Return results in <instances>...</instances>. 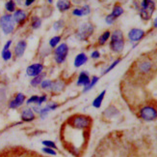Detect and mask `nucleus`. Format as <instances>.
I'll return each mask as SVG.
<instances>
[{
	"mask_svg": "<svg viewBox=\"0 0 157 157\" xmlns=\"http://www.w3.org/2000/svg\"><path fill=\"white\" fill-rule=\"evenodd\" d=\"M111 40H110V49L116 52V53H120L124 51V33L120 29H116L113 31L111 34Z\"/></svg>",
	"mask_w": 157,
	"mask_h": 157,
	"instance_id": "nucleus-1",
	"label": "nucleus"
},
{
	"mask_svg": "<svg viewBox=\"0 0 157 157\" xmlns=\"http://www.w3.org/2000/svg\"><path fill=\"white\" fill-rule=\"evenodd\" d=\"M44 66L42 63H33L26 68V75L28 77H36L44 72Z\"/></svg>",
	"mask_w": 157,
	"mask_h": 157,
	"instance_id": "nucleus-9",
	"label": "nucleus"
},
{
	"mask_svg": "<svg viewBox=\"0 0 157 157\" xmlns=\"http://www.w3.org/2000/svg\"><path fill=\"white\" fill-rule=\"evenodd\" d=\"M115 20H116V19L111 15H108L106 18H105V22H106V23L107 24H109V25H111V24H113L114 23H115Z\"/></svg>",
	"mask_w": 157,
	"mask_h": 157,
	"instance_id": "nucleus-39",
	"label": "nucleus"
},
{
	"mask_svg": "<svg viewBox=\"0 0 157 157\" xmlns=\"http://www.w3.org/2000/svg\"><path fill=\"white\" fill-rule=\"evenodd\" d=\"M12 43H13V41H12V40L7 41V43L4 45V48H3V50H2V51H8V50H10V47H11Z\"/></svg>",
	"mask_w": 157,
	"mask_h": 157,
	"instance_id": "nucleus-43",
	"label": "nucleus"
},
{
	"mask_svg": "<svg viewBox=\"0 0 157 157\" xmlns=\"http://www.w3.org/2000/svg\"><path fill=\"white\" fill-rule=\"evenodd\" d=\"M20 118L25 122H30V121H33L36 118V115H35L34 111L32 110V108H25L21 111V114H20Z\"/></svg>",
	"mask_w": 157,
	"mask_h": 157,
	"instance_id": "nucleus-13",
	"label": "nucleus"
},
{
	"mask_svg": "<svg viewBox=\"0 0 157 157\" xmlns=\"http://www.w3.org/2000/svg\"><path fill=\"white\" fill-rule=\"evenodd\" d=\"M26 48H27V43L25 40H20L17 43L16 47H15V50H13V52H15V56L17 57H21L25 51H26Z\"/></svg>",
	"mask_w": 157,
	"mask_h": 157,
	"instance_id": "nucleus-15",
	"label": "nucleus"
},
{
	"mask_svg": "<svg viewBox=\"0 0 157 157\" xmlns=\"http://www.w3.org/2000/svg\"><path fill=\"white\" fill-rule=\"evenodd\" d=\"M42 151H43V152H44V153H45V154H48V155H53V156L57 155V152L55 151V149L50 148V147H43Z\"/></svg>",
	"mask_w": 157,
	"mask_h": 157,
	"instance_id": "nucleus-35",
	"label": "nucleus"
},
{
	"mask_svg": "<svg viewBox=\"0 0 157 157\" xmlns=\"http://www.w3.org/2000/svg\"><path fill=\"white\" fill-rule=\"evenodd\" d=\"M98 81H99V77H98V76H94V77L91 79V81L89 83V85L83 87V90H82V92H83V93H86V92H88V91L92 90L93 88L95 86V85H97V84L98 83Z\"/></svg>",
	"mask_w": 157,
	"mask_h": 157,
	"instance_id": "nucleus-21",
	"label": "nucleus"
},
{
	"mask_svg": "<svg viewBox=\"0 0 157 157\" xmlns=\"http://www.w3.org/2000/svg\"><path fill=\"white\" fill-rule=\"evenodd\" d=\"M25 100H26V96H25V95L23 93H21V92H19V93H17L16 95L15 98L12 99L9 102L8 107L10 109H12V110H15V109H17L19 107H21L23 105V103L25 102Z\"/></svg>",
	"mask_w": 157,
	"mask_h": 157,
	"instance_id": "nucleus-10",
	"label": "nucleus"
},
{
	"mask_svg": "<svg viewBox=\"0 0 157 157\" xmlns=\"http://www.w3.org/2000/svg\"><path fill=\"white\" fill-rule=\"evenodd\" d=\"M27 13L21 9H17L13 12V20H15V23H17V24H23V23L27 19Z\"/></svg>",
	"mask_w": 157,
	"mask_h": 157,
	"instance_id": "nucleus-12",
	"label": "nucleus"
},
{
	"mask_svg": "<svg viewBox=\"0 0 157 157\" xmlns=\"http://www.w3.org/2000/svg\"><path fill=\"white\" fill-rule=\"evenodd\" d=\"M47 2H48V3H50V4H51V3L53 2V0H47Z\"/></svg>",
	"mask_w": 157,
	"mask_h": 157,
	"instance_id": "nucleus-46",
	"label": "nucleus"
},
{
	"mask_svg": "<svg viewBox=\"0 0 157 157\" xmlns=\"http://www.w3.org/2000/svg\"><path fill=\"white\" fill-rule=\"evenodd\" d=\"M153 27H154V28H156V27H157V17H156V19H154V23H153Z\"/></svg>",
	"mask_w": 157,
	"mask_h": 157,
	"instance_id": "nucleus-45",
	"label": "nucleus"
},
{
	"mask_svg": "<svg viewBox=\"0 0 157 157\" xmlns=\"http://www.w3.org/2000/svg\"><path fill=\"white\" fill-rule=\"evenodd\" d=\"M53 54H54V60H55V62L57 64L64 63L67 57V54H69V46L66 43L60 44L55 48Z\"/></svg>",
	"mask_w": 157,
	"mask_h": 157,
	"instance_id": "nucleus-6",
	"label": "nucleus"
},
{
	"mask_svg": "<svg viewBox=\"0 0 157 157\" xmlns=\"http://www.w3.org/2000/svg\"><path fill=\"white\" fill-rule=\"evenodd\" d=\"M124 13V10L122 9V7L121 6V5H119V4H116L115 6H114V8H113V10H112V13H111V15L117 19L119 17H121L122 14Z\"/></svg>",
	"mask_w": 157,
	"mask_h": 157,
	"instance_id": "nucleus-23",
	"label": "nucleus"
},
{
	"mask_svg": "<svg viewBox=\"0 0 157 157\" xmlns=\"http://www.w3.org/2000/svg\"><path fill=\"white\" fill-rule=\"evenodd\" d=\"M94 31V27L91 23H82L75 32V37L79 41H87L90 38Z\"/></svg>",
	"mask_w": 157,
	"mask_h": 157,
	"instance_id": "nucleus-4",
	"label": "nucleus"
},
{
	"mask_svg": "<svg viewBox=\"0 0 157 157\" xmlns=\"http://www.w3.org/2000/svg\"><path fill=\"white\" fill-rule=\"evenodd\" d=\"M121 58H118V59H116L115 61H114V62L110 65V66H109V67H107L106 68V69L103 71V72H102V75H106V74H108L109 72H111L113 69H114V68L116 67V66H117L120 62H121Z\"/></svg>",
	"mask_w": 157,
	"mask_h": 157,
	"instance_id": "nucleus-29",
	"label": "nucleus"
},
{
	"mask_svg": "<svg viewBox=\"0 0 157 157\" xmlns=\"http://www.w3.org/2000/svg\"><path fill=\"white\" fill-rule=\"evenodd\" d=\"M66 87V84L62 80H56V81H53V85L50 91L52 93H60L62 92Z\"/></svg>",
	"mask_w": 157,
	"mask_h": 157,
	"instance_id": "nucleus-17",
	"label": "nucleus"
},
{
	"mask_svg": "<svg viewBox=\"0 0 157 157\" xmlns=\"http://www.w3.org/2000/svg\"><path fill=\"white\" fill-rule=\"evenodd\" d=\"M64 25H65L64 19H59V20H57V22L54 23V24H53V29L55 30V31H59V30H61V29L63 28Z\"/></svg>",
	"mask_w": 157,
	"mask_h": 157,
	"instance_id": "nucleus-32",
	"label": "nucleus"
},
{
	"mask_svg": "<svg viewBox=\"0 0 157 157\" xmlns=\"http://www.w3.org/2000/svg\"><path fill=\"white\" fill-rule=\"evenodd\" d=\"M42 144L44 147H50V148H53V149H57V146H56V144L53 141L45 140V141H43L42 142Z\"/></svg>",
	"mask_w": 157,
	"mask_h": 157,
	"instance_id": "nucleus-33",
	"label": "nucleus"
},
{
	"mask_svg": "<svg viewBox=\"0 0 157 157\" xmlns=\"http://www.w3.org/2000/svg\"><path fill=\"white\" fill-rule=\"evenodd\" d=\"M145 31L140 28H132L128 32V39L130 42H139L145 36Z\"/></svg>",
	"mask_w": 157,
	"mask_h": 157,
	"instance_id": "nucleus-11",
	"label": "nucleus"
},
{
	"mask_svg": "<svg viewBox=\"0 0 157 157\" xmlns=\"http://www.w3.org/2000/svg\"><path fill=\"white\" fill-rule=\"evenodd\" d=\"M81 10H82V13H83V16H87L91 13V7L89 5H84L81 7Z\"/></svg>",
	"mask_w": 157,
	"mask_h": 157,
	"instance_id": "nucleus-38",
	"label": "nucleus"
},
{
	"mask_svg": "<svg viewBox=\"0 0 157 157\" xmlns=\"http://www.w3.org/2000/svg\"><path fill=\"white\" fill-rule=\"evenodd\" d=\"M105 94H106V90H102L97 97L94 98V100L93 101V107L95 109H99L101 107L102 102H103V99L105 97Z\"/></svg>",
	"mask_w": 157,
	"mask_h": 157,
	"instance_id": "nucleus-19",
	"label": "nucleus"
},
{
	"mask_svg": "<svg viewBox=\"0 0 157 157\" xmlns=\"http://www.w3.org/2000/svg\"><path fill=\"white\" fill-rule=\"evenodd\" d=\"M49 112H51V110L49 109V107L48 106H45L44 108H40V113H39V114H40V118H46V115L49 114Z\"/></svg>",
	"mask_w": 157,
	"mask_h": 157,
	"instance_id": "nucleus-31",
	"label": "nucleus"
},
{
	"mask_svg": "<svg viewBox=\"0 0 157 157\" xmlns=\"http://www.w3.org/2000/svg\"><path fill=\"white\" fill-rule=\"evenodd\" d=\"M91 81V78H90V75L87 71H82L79 76L77 78V81H76V85L77 86H86L89 85V83Z\"/></svg>",
	"mask_w": 157,
	"mask_h": 157,
	"instance_id": "nucleus-14",
	"label": "nucleus"
},
{
	"mask_svg": "<svg viewBox=\"0 0 157 157\" xmlns=\"http://www.w3.org/2000/svg\"><path fill=\"white\" fill-rule=\"evenodd\" d=\"M67 124L76 127L78 129H86L91 126L92 119L90 117H87V115H73L67 121Z\"/></svg>",
	"mask_w": 157,
	"mask_h": 157,
	"instance_id": "nucleus-3",
	"label": "nucleus"
},
{
	"mask_svg": "<svg viewBox=\"0 0 157 157\" xmlns=\"http://www.w3.org/2000/svg\"><path fill=\"white\" fill-rule=\"evenodd\" d=\"M138 10L141 18L144 20L151 19L152 14L155 10V3L153 0H141Z\"/></svg>",
	"mask_w": 157,
	"mask_h": 157,
	"instance_id": "nucleus-2",
	"label": "nucleus"
},
{
	"mask_svg": "<svg viewBox=\"0 0 157 157\" xmlns=\"http://www.w3.org/2000/svg\"><path fill=\"white\" fill-rule=\"evenodd\" d=\"M12 56H13V53H12V52L10 50H8V51H2V52H1V56H2L3 60H5V61L10 60L12 58Z\"/></svg>",
	"mask_w": 157,
	"mask_h": 157,
	"instance_id": "nucleus-34",
	"label": "nucleus"
},
{
	"mask_svg": "<svg viewBox=\"0 0 157 157\" xmlns=\"http://www.w3.org/2000/svg\"><path fill=\"white\" fill-rule=\"evenodd\" d=\"M56 6L60 12H66L71 8V2L70 0H58Z\"/></svg>",
	"mask_w": 157,
	"mask_h": 157,
	"instance_id": "nucleus-18",
	"label": "nucleus"
},
{
	"mask_svg": "<svg viewBox=\"0 0 157 157\" xmlns=\"http://www.w3.org/2000/svg\"><path fill=\"white\" fill-rule=\"evenodd\" d=\"M139 117L146 121L154 120L157 118V109L151 105L143 107L139 112Z\"/></svg>",
	"mask_w": 157,
	"mask_h": 157,
	"instance_id": "nucleus-7",
	"label": "nucleus"
},
{
	"mask_svg": "<svg viewBox=\"0 0 157 157\" xmlns=\"http://www.w3.org/2000/svg\"><path fill=\"white\" fill-rule=\"evenodd\" d=\"M72 15L75 16V17H82L83 16V13H82L81 8H75L72 11Z\"/></svg>",
	"mask_w": 157,
	"mask_h": 157,
	"instance_id": "nucleus-40",
	"label": "nucleus"
},
{
	"mask_svg": "<svg viewBox=\"0 0 157 157\" xmlns=\"http://www.w3.org/2000/svg\"><path fill=\"white\" fill-rule=\"evenodd\" d=\"M152 68H153V63L148 59H144V60L140 61L137 65V70H138L139 74L144 75V76L151 73L152 71Z\"/></svg>",
	"mask_w": 157,
	"mask_h": 157,
	"instance_id": "nucleus-8",
	"label": "nucleus"
},
{
	"mask_svg": "<svg viewBox=\"0 0 157 157\" xmlns=\"http://www.w3.org/2000/svg\"><path fill=\"white\" fill-rule=\"evenodd\" d=\"M7 101V92L4 85H0V104L6 103Z\"/></svg>",
	"mask_w": 157,
	"mask_h": 157,
	"instance_id": "nucleus-28",
	"label": "nucleus"
},
{
	"mask_svg": "<svg viewBox=\"0 0 157 157\" xmlns=\"http://www.w3.org/2000/svg\"><path fill=\"white\" fill-rule=\"evenodd\" d=\"M100 57V52L98 51H94L91 53V58L93 59H98Z\"/></svg>",
	"mask_w": 157,
	"mask_h": 157,
	"instance_id": "nucleus-42",
	"label": "nucleus"
},
{
	"mask_svg": "<svg viewBox=\"0 0 157 157\" xmlns=\"http://www.w3.org/2000/svg\"><path fill=\"white\" fill-rule=\"evenodd\" d=\"M117 114H119V111L114 106L107 108L104 112V115H106L107 118H114L115 115H117Z\"/></svg>",
	"mask_w": 157,
	"mask_h": 157,
	"instance_id": "nucleus-24",
	"label": "nucleus"
},
{
	"mask_svg": "<svg viewBox=\"0 0 157 157\" xmlns=\"http://www.w3.org/2000/svg\"><path fill=\"white\" fill-rule=\"evenodd\" d=\"M52 85H53V81L51 80H48V79H45L42 81V84H40V88L44 90H49L51 89V87H52Z\"/></svg>",
	"mask_w": 157,
	"mask_h": 157,
	"instance_id": "nucleus-26",
	"label": "nucleus"
},
{
	"mask_svg": "<svg viewBox=\"0 0 157 157\" xmlns=\"http://www.w3.org/2000/svg\"><path fill=\"white\" fill-rule=\"evenodd\" d=\"M46 101H47V95L46 94H44V95H42V96H39V100H38L37 105L40 107L44 103H45Z\"/></svg>",
	"mask_w": 157,
	"mask_h": 157,
	"instance_id": "nucleus-37",
	"label": "nucleus"
},
{
	"mask_svg": "<svg viewBox=\"0 0 157 157\" xmlns=\"http://www.w3.org/2000/svg\"><path fill=\"white\" fill-rule=\"evenodd\" d=\"M110 37H111V32L109 31V30L104 31V32L102 33L101 35L99 36V38H98V45H99V46H103V45H105L107 41H108L109 39H110Z\"/></svg>",
	"mask_w": 157,
	"mask_h": 157,
	"instance_id": "nucleus-22",
	"label": "nucleus"
},
{
	"mask_svg": "<svg viewBox=\"0 0 157 157\" xmlns=\"http://www.w3.org/2000/svg\"><path fill=\"white\" fill-rule=\"evenodd\" d=\"M35 1H36V0H25L24 4H25L26 7H29V6H31Z\"/></svg>",
	"mask_w": 157,
	"mask_h": 157,
	"instance_id": "nucleus-44",
	"label": "nucleus"
},
{
	"mask_svg": "<svg viewBox=\"0 0 157 157\" xmlns=\"http://www.w3.org/2000/svg\"><path fill=\"white\" fill-rule=\"evenodd\" d=\"M45 76H46V74L43 72L42 74H40V75H38V76L34 77V78L30 81V85L33 86V87H37L38 85H40V84H42V81L44 80Z\"/></svg>",
	"mask_w": 157,
	"mask_h": 157,
	"instance_id": "nucleus-20",
	"label": "nucleus"
},
{
	"mask_svg": "<svg viewBox=\"0 0 157 157\" xmlns=\"http://www.w3.org/2000/svg\"><path fill=\"white\" fill-rule=\"evenodd\" d=\"M47 106L49 107V109L51 111H55L56 109L59 107V104H57V103H55V102H50V103H48L47 104Z\"/></svg>",
	"mask_w": 157,
	"mask_h": 157,
	"instance_id": "nucleus-41",
	"label": "nucleus"
},
{
	"mask_svg": "<svg viewBox=\"0 0 157 157\" xmlns=\"http://www.w3.org/2000/svg\"><path fill=\"white\" fill-rule=\"evenodd\" d=\"M31 26L33 29H39L40 26H42V19H40L39 17L34 16L32 17L31 19Z\"/></svg>",
	"mask_w": 157,
	"mask_h": 157,
	"instance_id": "nucleus-25",
	"label": "nucleus"
},
{
	"mask_svg": "<svg viewBox=\"0 0 157 157\" xmlns=\"http://www.w3.org/2000/svg\"><path fill=\"white\" fill-rule=\"evenodd\" d=\"M16 8H17V4L15 2V0H9L5 4V9L9 13H13L16 11Z\"/></svg>",
	"mask_w": 157,
	"mask_h": 157,
	"instance_id": "nucleus-27",
	"label": "nucleus"
},
{
	"mask_svg": "<svg viewBox=\"0 0 157 157\" xmlns=\"http://www.w3.org/2000/svg\"><path fill=\"white\" fill-rule=\"evenodd\" d=\"M61 41V36H54L49 40V47L52 49H55V48L59 45Z\"/></svg>",
	"mask_w": 157,
	"mask_h": 157,
	"instance_id": "nucleus-30",
	"label": "nucleus"
},
{
	"mask_svg": "<svg viewBox=\"0 0 157 157\" xmlns=\"http://www.w3.org/2000/svg\"><path fill=\"white\" fill-rule=\"evenodd\" d=\"M15 20H13V15L11 14H6L0 18V27L5 35H9L15 30Z\"/></svg>",
	"mask_w": 157,
	"mask_h": 157,
	"instance_id": "nucleus-5",
	"label": "nucleus"
},
{
	"mask_svg": "<svg viewBox=\"0 0 157 157\" xmlns=\"http://www.w3.org/2000/svg\"><path fill=\"white\" fill-rule=\"evenodd\" d=\"M88 61V56L87 54L84 53V52H80L78 53L77 56L74 58V62H73V65L75 68H79L81 66H83L84 64L87 63Z\"/></svg>",
	"mask_w": 157,
	"mask_h": 157,
	"instance_id": "nucleus-16",
	"label": "nucleus"
},
{
	"mask_svg": "<svg viewBox=\"0 0 157 157\" xmlns=\"http://www.w3.org/2000/svg\"><path fill=\"white\" fill-rule=\"evenodd\" d=\"M38 100H39V96H38V95H33V96H31L30 98L27 99L26 104H27V105H31V104H35V105H37Z\"/></svg>",
	"mask_w": 157,
	"mask_h": 157,
	"instance_id": "nucleus-36",
	"label": "nucleus"
}]
</instances>
